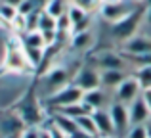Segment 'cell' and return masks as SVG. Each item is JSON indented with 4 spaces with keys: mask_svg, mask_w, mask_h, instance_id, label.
I'll use <instances>...</instances> for the list:
<instances>
[{
    "mask_svg": "<svg viewBox=\"0 0 151 138\" xmlns=\"http://www.w3.org/2000/svg\"><path fill=\"white\" fill-rule=\"evenodd\" d=\"M82 96H84V92H82L77 85L69 82L67 86L59 88L58 92H54L52 96L44 98V108H48L50 111L54 113V111H59V109H63V108H69V105H73V104H81Z\"/></svg>",
    "mask_w": 151,
    "mask_h": 138,
    "instance_id": "cell-1",
    "label": "cell"
},
{
    "mask_svg": "<svg viewBox=\"0 0 151 138\" xmlns=\"http://www.w3.org/2000/svg\"><path fill=\"white\" fill-rule=\"evenodd\" d=\"M144 10H145V6H140L136 12H132L130 15H126L124 19L113 23V25H111V35H113V38L124 42V40H128L130 37H134V35L140 33L142 21H144Z\"/></svg>",
    "mask_w": 151,
    "mask_h": 138,
    "instance_id": "cell-2",
    "label": "cell"
},
{
    "mask_svg": "<svg viewBox=\"0 0 151 138\" xmlns=\"http://www.w3.org/2000/svg\"><path fill=\"white\" fill-rule=\"evenodd\" d=\"M140 6H142V2H138V0H122V2H113V4H100V15L107 23L113 25V23L124 19L126 15H130L132 12H136Z\"/></svg>",
    "mask_w": 151,
    "mask_h": 138,
    "instance_id": "cell-3",
    "label": "cell"
},
{
    "mask_svg": "<svg viewBox=\"0 0 151 138\" xmlns=\"http://www.w3.org/2000/svg\"><path fill=\"white\" fill-rule=\"evenodd\" d=\"M2 67L8 71V73H25L27 69H33L29 65L25 58V52H23V46H15L14 42H8L6 50H4V58H2Z\"/></svg>",
    "mask_w": 151,
    "mask_h": 138,
    "instance_id": "cell-4",
    "label": "cell"
},
{
    "mask_svg": "<svg viewBox=\"0 0 151 138\" xmlns=\"http://www.w3.org/2000/svg\"><path fill=\"white\" fill-rule=\"evenodd\" d=\"M71 82H73V85H77L82 92H88V90L100 88V86H101L100 69H98L94 64H84V65H81V67L75 71Z\"/></svg>",
    "mask_w": 151,
    "mask_h": 138,
    "instance_id": "cell-5",
    "label": "cell"
},
{
    "mask_svg": "<svg viewBox=\"0 0 151 138\" xmlns=\"http://www.w3.org/2000/svg\"><path fill=\"white\" fill-rule=\"evenodd\" d=\"M92 64L96 65L100 71H109V69H121V71H128V61L126 58L115 50H100V52L94 56Z\"/></svg>",
    "mask_w": 151,
    "mask_h": 138,
    "instance_id": "cell-6",
    "label": "cell"
},
{
    "mask_svg": "<svg viewBox=\"0 0 151 138\" xmlns=\"http://www.w3.org/2000/svg\"><path fill=\"white\" fill-rule=\"evenodd\" d=\"M71 82V77H69V71L65 67H61V65H58V67H52L44 73V77H42V85H44L46 88V94L44 98L52 96L54 92H58L59 88H63V86H67Z\"/></svg>",
    "mask_w": 151,
    "mask_h": 138,
    "instance_id": "cell-7",
    "label": "cell"
},
{
    "mask_svg": "<svg viewBox=\"0 0 151 138\" xmlns=\"http://www.w3.org/2000/svg\"><path fill=\"white\" fill-rule=\"evenodd\" d=\"M140 96H142V86L138 85L134 75H128V77L113 90V100L119 102V104H124V105L132 104V102Z\"/></svg>",
    "mask_w": 151,
    "mask_h": 138,
    "instance_id": "cell-8",
    "label": "cell"
},
{
    "mask_svg": "<svg viewBox=\"0 0 151 138\" xmlns=\"http://www.w3.org/2000/svg\"><path fill=\"white\" fill-rule=\"evenodd\" d=\"M111 115V121H113V127H115V134L117 138H124V134L128 132L130 129V117H128V105L124 104H119V102H111L109 108H107Z\"/></svg>",
    "mask_w": 151,
    "mask_h": 138,
    "instance_id": "cell-9",
    "label": "cell"
},
{
    "mask_svg": "<svg viewBox=\"0 0 151 138\" xmlns=\"http://www.w3.org/2000/svg\"><path fill=\"white\" fill-rule=\"evenodd\" d=\"M25 129L27 127L17 111H8L0 115V138H19Z\"/></svg>",
    "mask_w": 151,
    "mask_h": 138,
    "instance_id": "cell-10",
    "label": "cell"
},
{
    "mask_svg": "<svg viewBox=\"0 0 151 138\" xmlns=\"http://www.w3.org/2000/svg\"><path fill=\"white\" fill-rule=\"evenodd\" d=\"M121 54L124 56H144V54H151V37L144 33H138L130 37L128 40L122 42Z\"/></svg>",
    "mask_w": 151,
    "mask_h": 138,
    "instance_id": "cell-11",
    "label": "cell"
},
{
    "mask_svg": "<svg viewBox=\"0 0 151 138\" xmlns=\"http://www.w3.org/2000/svg\"><path fill=\"white\" fill-rule=\"evenodd\" d=\"M113 102V92L105 88H94V90H88L84 92L82 96V104L88 108V111H96V109H103V108H109V104Z\"/></svg>",
    "mask_w": 151,
    "mask_h": 138,
    "instance_id": "cell-12",
    "label": "cell"
},
{
    "mask_svg": "<svg viewBox=\"0 0 151 138\" xmlns=\"http://www.w3.org/2000/svg\"><path fill=\"white\" fill-rule=\"evenodd\" d=\"M17 115L21 117V121L25 123V127H38L42 115H44V105H40L38 102L29 100L23 102L17 109Z\"/></svg>",
    "mask_w": 151,
    "mask_h": 138,
    "instance_id": "cell-13",
    "label": "cell"
},
{
    "mask_svg": "<svg viewBox=\"0 0 151 138\" xmlns=\"http://www.w3.org/2000/svg\"><path fill=\"white\" fill-rule=\"evenodd\" d=\"M128 117H130V127L132 125H145L151 119V111L142 96L136 98L132 104H128Z\"/></svg>",
    "mask_w": 151,
    "mask_h": 138,
    "instance_id": "cell-14",
    "label": "cell"
},
{
    "mask_svg": "<svg viewBox=\"0 0 151 138\" xmlns=\"http://www.w3.org/2000/svg\"><path fill=\"white\" fill-rule=\"evenodd\" d=\"M92 119H94V123H96L98 136H117L115 134V127H113V121H111V115H109V111H107V108L92 111Z\"/></svg>",
    "mask_w": 151,
    "mask_h": 138,
    "instance_id": "cell-15",
    "label": "cell"
},
{
    "mask_svg": "<svg viewBox=\"0 0 151 138\" xmlns=\"http://www.w3.org/2000/svg\"><path fill=\"white\" fill-rule=\"evenodd\" d=\"M94 44H96L94 29L81 31V33H73L71 35V40H69L71 50H75V52H86V50H90Z\"/></svg>",
    "mask_w": 151,
    "mask_h": 138,
    "instance_id": "cell-16",
    "label": "cell"
},
{
    "mask_svg": "<svg viewBox=\"0 0 151 138\" xmlns=\"http://www.w3.org/2000/svg\"><path fill=\"white\" fill-rule=\"evenodd\" d=\"M128 71H121V69H109V71H100V81H101V88L113 92L126 77H128Z\"/></svg>",
    "mask_w": 151,
    "mask_h": 138,
    "instance_id": "cell-17",
    "label": "cell"
},
{
    "mask_svg": "<svg viewBox=\"0 0 151 138\" xmlns=\"http://www.w3.org/2000/svg\"><path fill=\"white\" fill-rule=\"evenodd\" d=\"M50 125H52V127H55L58 131H61L67 138L78 131L75 119H71V117L63 115V113H59V111H54V113H52V123Z\"/></svg>",
    "mask_w": 151,
    "mask_h": 138,
    "instance_id": "cell-18",
    "label": "cell"
},
{
    "mask_svg": "<svg viewBox=\"0 0 151 138\" xmlns=\"http://www.w3.org/2000/svg\"><path fill=\"white\" fill-rule=\"evenodd\" d=\"M75 123H77L78 131L84 132L86 136H90V138H96L98 136V129H96V123H94V119H92V113H86V115L77 117Z\"/></svg>",
    "mask_w": 151,
    "mask_h": 138,
    "instance_id": "cell-19",
    "label": "cell"
},
{
    "mask_svg": "<svg viewBox=\"0 0 151 138\" xmlns=\"http://www.w3.org/2000/svg\"><path fill=\"white\" fill-rule=\"evenodd\" d=\"M21 44L27 46V48H38V50H46V42L44 37H42L40 31H27L21 37Z\"/></svg>",
    "mask_w": 151,
    "mask_h": 138,
    "instance_id": "cell-20",
    "label": "cell"
},
{
    "mask_svg": "<svg viewBox=\"0 0 151 138\" xmlns=\"http://www.w3.org/2000/svg\"><path fill=\"white\" fill-rule=\"evenodd\" d=\"M67 10H69V4L65 0H48L44 6V12L48 15H52L54 19H59L61 15H65Z\"/></svg>",
    "mask_w": 151,
    "mask_h": 138,
    "instance_id": "cell-21",
    "label": "cell"
},
{
    "mask_svg": "<svg viewBox=\"0 0 151 138\" xmlns=\"http://www.w3.org/2000/svg\"><path fill=\"white\" fill-rule=\"evenodd\" d=\"M67 17H69V21H71V27H77V25H81L84 19H88L90 17V14L86 10H82L81 6H77V4H69V10H67ZM71 29V31H73Z\"/></svg>",
    "mask_w": 151,
    "mask_h": 138,
    "instance_id": "cell-22",
    "label": "cell"
},
{
    "mask_svg": "<svg viewBox=\"0 0 151 138\" xmlns=\"http://www.w3.org/2000/svg\"><path fill=\"white\" fill-rule=\"evenodd\" d=\"M134 79L138 81V85L142 86V92L151 88V65H144V67H136L134 69Z\"/></svg>",
    "mask_w": 151,
    "mask_h": 138,
    "instance_id": "cell-23",
    "label": "cell"
},
{
    "mask_svg": "<svg viewBox=\"0 0 151 138\" xmlns=\"http://www.w3.org/2000/svg\"><path fill=\"white\" fill-rule=\"evenodd\" d=\"M37 31H40V33H54V31H58V19H54L52 15H48L42 10L40 15H38Z\"/></svg>",
    "mask_w": 151,
    "mask_h": 138,
    "instance_id": "cell-24",
    "label": "cell"
},
{
    "mask_svg": "<svg viewBox=\"0 0 151 138\" xmlns=\"http://www.w3.org/2000/svg\"><path fill=\"white\" fill-rule=\"evenodd\" d=\"M23 46V44H21ZM23 52H25V58L27 61H29L31 67H38V65L42 64V58H44V50H38V48H27V46H23Z\"/></svg>",
    "mask_w": 151,
    "mask_h": 138,
    "instance_id": "cell-25",
    "label": "cell"
},
{
    "mask_svg": "<svg viewBox=\"0 0 151 138\" xmlns=\"http://www.w3.org/2000/svg\"><path fill=\"white\" fill-rule=\"evenodd\" d=\"M17 14H19L17 8L10 6V4L0 2V19H2L4 23H12V21L15 19V15H17Z\"/></svg>",
    "mask_w": 151,
    "mask_h": 138,
    "instance_id": "cell-26",
    "label": "cell"
},
{
    "mask_svg": "<svg viewBox=\"0 0 151 138\" xmlns=\"http://www.w3.org/2000/svg\"><path fill=\"white\" fill-rule=\"evenodd\" d=\"M124 138H147L145 125H132V127L128 129V132L124 134Z\"/></svg>",
    "mask_w": 151,
    "mask_h": 138,
    "instance_id": "cell-27",
    "label": "cell"
},
{
    "mask_svg": "<svg viewBox=\"0 0 151 138\" xmlns=\"http://www.w3.org/2000/svg\"><path fill=\"white\" fill-rule=\"evenodd\" d=\"M96 2H98V0H73V4H77V6H81L82 10H86L88 14L92 12V8L96 6Z\"/></svg>",
    "mask_w": 151,
    "mask_h": 138,
    "instance_id": "cell-28",
    "label": "cell"
},
{
    "mask_svg": "<svg viewBox=\"0 0 151 138\" xmlns=\"http://www.w3.org/2000/svg\"><path fill=\"white\" fill-rule=\"evenodd\" d=\"M142 25H145V27L151 29V4H147L145 10H144V21H142Z\"/></svg>",
    "mask_w": 151,
    "mask_h": 138,
    "instance_id": "cell-29",
    "label": "cell"
},
{
    "mask_svg": "<svg viewBox=\"0 0 151 138\" xmlns=\"http://www.w3.org/2000/svg\"><path fill=\"white\" fill-rule=\"evenodd\" d=\"M38 138H52L50 127H38Z\"/></svg>",
    "mask_w": 151,
    "mask_h": 138,
    "instance_id": "cell-30",
    "label": "cell"
},
{
    "mask_svg": "<svg viewBox=\"0 0 151 138\" xmlns=\"http://www.w3.org/2000/svg\"><path fill=\"white\" fill-rule=\"evenodd\" d=\"M142 98H144L145 105H147V108H149V111H151V88L144 90V92H142Z\"/></svg>",
    "mask_w": 151,
    "mask_h": 138,
    "instance_id": "cell-31",
    "label": "cell"
},
{
    "mask_svg": "<svg viewBox=\"0 0 151 138\" xmlns=\"http://www.w3.org/2000/svg\"><path fill=\"white\" fill-rule=\"evenodd\" d=\"M50 132H52V138H67V136L63 134L61 131H58V129H55V127H52V125H50Z\"/></svg>",
    "mask_w": 151,
    "mask_h": 138,
    "instance_id": "cell-32",
    "label": "cell"
},
{
    "mask_svg": "<svg viewBox=\"0 0 151 138\" xmlns=\"http://www.w3.org/2000/svg\"><path fill=\"white\" fill-rule=\"evenodd\" d=\"M0 2H4V4H10V6H14V8H19L23 4V0H0Z\"/></svg>",
    "mask_w": 151,
    "mask_h": 138,
    "instance_id": "cell-33",
    "label": "cell"
},
{
    "mask_svg": "<svg viewBox=\"0 0 151 138\" xmlns=\"http://www.w3.org/2000/svg\"><path fill=\"white\" fill-rule=\"evenodd\" d=\"M145 132H147V138H151V121L145 123Z\"/></svg>",
    "mask_w": 151,
    "mask_h": 138,
    "instance_id": "cell-34",
    "label": "cell"
},
{
    "mask_svg": "<svg viewBox=\"0 0 151 138\" xmlns=\"http://www.w3.org/2000/svg\"><path fill=\"white\" fill-rule=\"evenodd\" d=\"M96 138H117V136H96Z\"/></svg>",
    "mask_w": 151,
    "mask_h": 138,
    "instance_id": "cell-35",
    "label": "cell"
},
{
    "mask_svg": "<svg viewBox=\"0 0 151 138\" xmlns=\"http://www.w3.org/2000/svg\"><path fill=\"white\" fill-rule=\"evenodd\" d=\"M65 2H67V4H73V0H65Z\"/></svg>",
    "mask_w": 151,
    "mask_h": 138,
    "instance_id": "cell-36",
    "label": "cell"
},
{
    "mask_svg": "<svg viewBox=\"0 0 151 138\" xmlns=\"http://www.w3.org/2000/svg\"><path fill=\"white\" fill-rule=\"evenodd\" d=\"M138 2H144V0H138Z\"/></svg>",
    "mask_w": 151,
    "mask_h": 138,
    "instance_id": "cell-37",
    "label": "cell"
}]
</instances>
